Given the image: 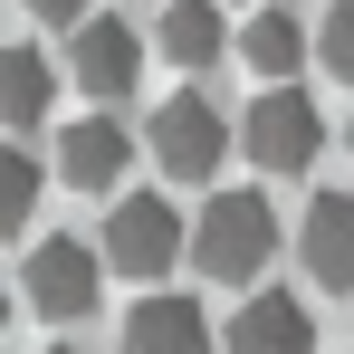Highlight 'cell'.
<instances>
[{"instance_id":"e0dca14e","label":"cell","mask_w":354,"mask_h":354,"mask_svg":"<svg viewBox=\"0 0 354 354\" xmlns=\"http://www.w3.org/2000/svg\"><path fill=\"white\" fill-rule=\"evenodd\" d=\"M48 354H86V345H48Z\"/></svg>"},{"instance_id":"4fadbf2b","label":"cell","mask_w":354,"mask_h":354,"mask_svg":"<svg viewBox=\"0 0 354 354\" xmlns=\"http://www.w3.org/2000/svg\"><path fill=\"white\" fill-rule=\"evenodd\" d=\"M239 58L259 67V77H268V86H288L297 67H306V19H297V10H278V0H268V10H259V19H249V29H239Z\"/></svg>"},{"instance_id":"ac0fdd59","label":"cell","mask_w":354,"mask_h":354,"mask_svg":"<svg viewBox=\"0 0 354 354\" xmlns=\"http://www.w3.org/2000/svg\"><path fill=\"white\" fill-rule=\"evenodd\" d=\"M345 144H354V124H345Z\"/></svg>"},{"instance_id":"5bb4252c","label":"cell","mask_w":354,"mask_h":354,"mask_svg":"<svg viewBox=\"0 0 354 354\" xmlns=\"http://www.w3.org/2000/svg\"><path fill=\"white\" fill-rule=\"evenodd\" d=\"M29 211H39V163L0 153V230H29Z\"/></svg>"},{"instance_id":"6da1fadb","label":"cell","mask_w":354,"mask_h":354,"mask_svg":"<svg viewBox=\"0 0 354 354\" xmlns=\"http://www.w3.org/2000/svg\"><path fill=\"white\" fill-rule=\"evenodd\" d=\"M278 259V211L268 192H211L192 211V268L211 288H259V268Z\"/></svg>"},{"instance_id":"30bf717a","label":"cell","mask_w":354,"mask_h":354,"mask_svg":"<svg viewBox=\"0 0 354 354\" xmlns=\"http://www.w3.org/2000/svg\"><path fill=\"white\" fill-rule=\"evenodd\" d=\"M297 259H306L316 288H354V192H306Z\"/></svg>"},{"instance_id":"3957f363","label":"cell","mask_w":354,"mask_h":354,"mask_svg":"<svg viewBox=\"0 0 354 354\" xmlns=\"http://www.w3.org/2000/svg\"><path fill=\"white\" fill-rule=\"evenodd\" d=\"M106 288V239H77V230H48L29 239V259H19V297L48 316V326H77L86 306Z\"/></svg>"},{"instance_id":"7a4b0ae2","label":"cell","mask_w":354,"mask_h":354,"mask_svg":"<svg viewBox=\"0 0 354 354\" xmlns=\"http://www.w3.org/2000/svg\"><path fill=\"white\" fill-rule=\"evenodd\" d=\"M96 239H106V268L134 278V288H153L163 268L192 259V221H182L163 192H124L115 211H106V230H96Z\"/></svg>"},{"instance_id":"9c48e42d","label":"cell","mask_w":354,"mask_h":354,"mask_svg":"<svg viewBox=\"0 0 354 354\" xmlns=\"http://www.w3.org/2000/svg\"><path fill=\"white\" fill-rule=\"evenodd\" d=\"M124 173H134V134L115 115H77L58 134V182L67 192H115Z\"/></svg>"},{"instance_id":"d6986e66","label":"cell","mask_w":354,"mask_h":354,"mask_svg":"<svg viewBox=\"0 0 354 354\" xmlns=\"http://www.w3.org/2000/svg\"><path fill=\"white\" fill-rule=\"evenodd\" d=\"M259 10H268V0H259Z\"/></svg>"},{"instance_id":"ba28073f","label":"cell","mask_w":354,"mask_h":354,"mask_svg":"<svg viewBox=\"0 0 354 354\" xmlns=\"http://www.w3.org/2000/svg\"><path fill=\"white\" fill-rule=\"evenodd\" d=\"M230 354H316V316L288 288H249L230 306Z\"/></svg>"},{"instance_id":"5b68a950","label":"cell","mask_w":354,"mask_h":354,"mask_svg":"<svg viewBox=\"0 0 354 354\" xmlns=\"http://www.w3.org/2000/svg\"><path fill=\"white\" fill-rule=\"evenodd\" d=\"M221 153H230V115L211 106V96H163L153 106V173H173V182H211L221 173Z\"/></svg>"},{"instance_id":"7c38bea8","label":"cell","mask_w":354,"mask_h":354,"mask_svg":"<svg viewBox=\"0 0 354 354\" xmlns=\"http://www.w3.org/2000/svg\"><path fill=\"white\" fill-rule=\"evenodd\" d=\"M153 48L173 67H211L221 48H230V29H221V10L211 0H163V19H153Z\"/></svg>"},{"instance_id":"8fae6325","label":"cell","mask_w":354,"mask_h":354,"mask_svg":"<svg viewBox=\"0 0 354 354\" xmlns=\"http://www.w3.org/2000/svg\"><path fill=\"white\" fill-rule=\"evenodd\" d=\"M48 106H58V67L39 58L29 39H10V48H0V115L29 134V124H48Z\"/></svg>"},{"instance_id":"9a60e30c","label":"cell","mask_w":354,"mask_h":354,"mask_svg":"<svg viewBox=\"0 0 354 354\" xmlns=\"http://www.w3.org/2000/svg\"><path fill=\"white\" fill-rule=\"evenodd\" d=\"M316 58H326V77H354V0H335L316 19Z\"/></svg>"},{"instance_id":"8992f818","label":"cell","mask_w":354,"mask_h":354,"mask_svg":"<svg viewBox=\"0 0 354 354\" xmlns=\"http://www.w3.org/2000/svg\"><path fill=\"white\" fill-rule=\"evenodd\" d=\"M67 58H77V96L115 106L144 77V39H134V19H86V29H67Z\"/></svg>"},{"instance_id":"52a82bcc","label":"cell","mask_w":354,"mask_h":354,"mask_svg":"<svg viewBox=\"0 0 354 354\" xmlns=\"http://www.w3.org/2000/svg\"><path fill=\"white\" fill-rule=\"evenodd\" d=\"M115 354H211V316L201 297H173V288H144L124 306V335Z\"/></svg>"},{"instance_id":"277c9868","label":"cell","mask_w":354,"mask_h":354,"mask_svg":"<svg viewBox=\"0 0 354 354\" xmlns=\"http://www.w3.org/2000/svg\"><path fill=\"white\" fill-rule=\"evenodd\" d=\"M239 144H249L259 173H306V163L326 153V115H316L306 86H268V96L249 106V124H239Z\"/></svg>"},{"instance_id":"2e32d148","label":"cell","mask_w":354,"mask_h":354,"mask_svg":"<svg viewBox=\"0 0 354 354\" xmlns=\"http://www.w3.org/2000/svg\"><path fill=\"white\" fill-rule=\"evenodd\" d=\"M19 10H29V19H48V29H86V19H96L86 0H19Z\"/></svg>"}]
</instances>
